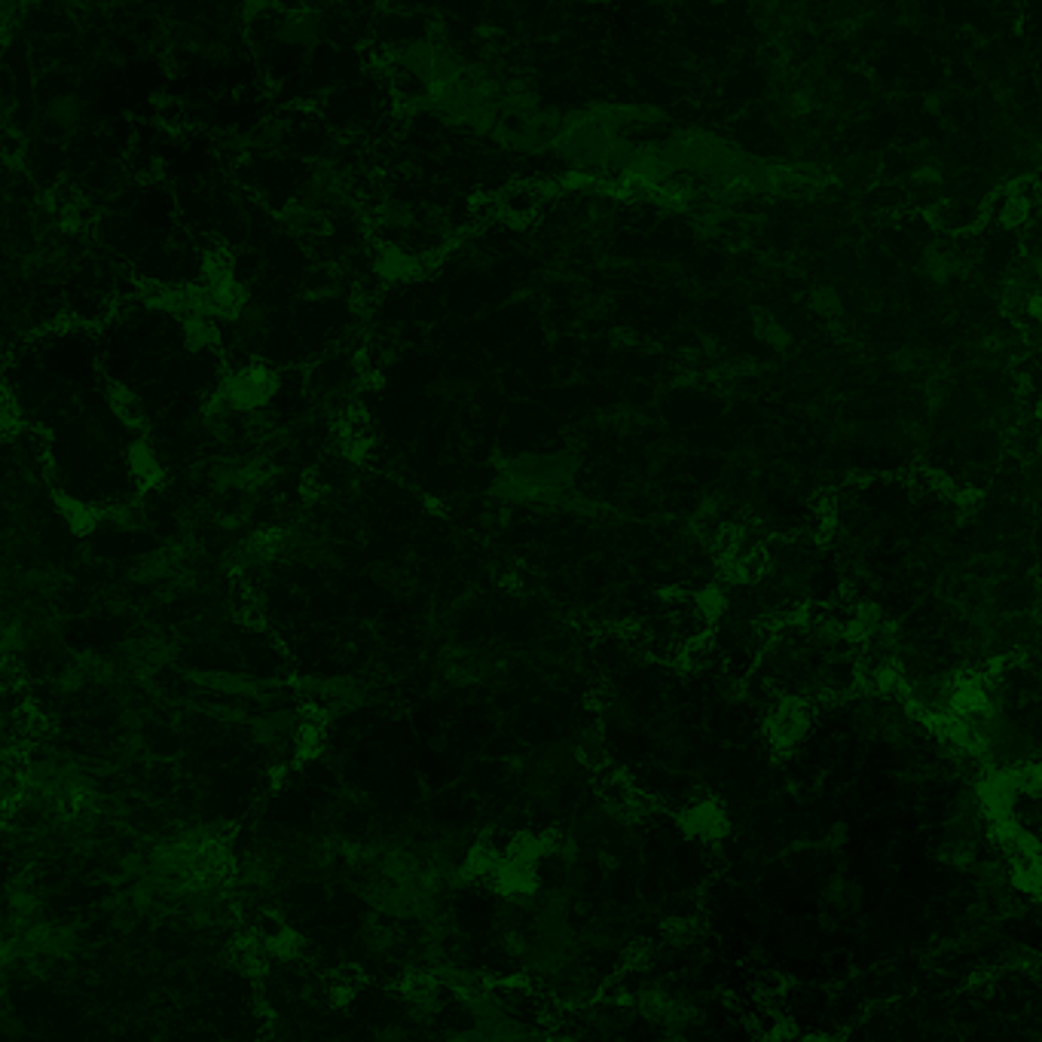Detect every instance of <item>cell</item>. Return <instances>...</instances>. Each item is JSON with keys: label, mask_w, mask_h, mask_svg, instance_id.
<instances>
[{"label": "cell", "mask_w": 1042, "mask_h": 1042, "mask_svg": "<svg viewBox=\"0 0 1042 1042\" xmlns=\"http://www.w3.org/2000/svg\"><path fill=\"white\" fill-rule=\"evenodd\" d=\"M184 343L190 352H202L205 346L217 343V331L208 315H190L184 318Z\"/></svg>", "instance_id": "obj_5"}, {"label": "cell", "mask_w": 1042, "mask_h": 1042, "mask_svg": "<svg viewBox=\"0 0 1042 1042\" xmlns=\"http://www.w3.org/2000/svg\"><path fill=\"white\" fill-rule=\"evenodd\" d=\"M86 120V104L83 98L65 92V95H56L43 111V135L46 138H65V135H74Z\"/></svg>", "instance_id": "obj_1"}, {"label": "cell", "mask_w": 1042, "mask_h": 1042, "mask_svg": "<svg viewBox=\"0 0 1042 1042\" xmlns=\"http://www.w3.org/2000/svg\"><path fill=\"white\" fill-rule=\"evenodd\" d=\"M111 407H114V413H117L120 419H126V422H132V425H138V422L144 419L141 398H138L135 392L120 389V386H114V389H111Z\"/></svg>", "instance_id": "obj_6"}, {"label": "cell", "mask_w": 1042, "mask_h": 1042, "mask_svg": "<svg viewBox=\"0 0 1042 1042\" xmlns=\"http://www.w3.org/2000/svg\"><path fill=\"white\" fill-rule=\"evenodd\" d=\"M65 520H68L71 532L89 535V532L95 529V523H98V514H92V511L83 508V505H65Z\"/></svg>", "instance_id": "obj_8"}, {"label": "cell", "mask_w": 1042, "mask_h": 1042, "mask_svg": "<svg viewBox=\"0 0 1042 1042\" xmlns=\"http://www.w3.org/2000/svg\"><path fill=\"white\" fill-rule=\"evenodd\" d=\"M285 138V123H276V120H272V123H263V129L257 132V144H263V147H276L279 141Z\"/></svg>", "instance_id": "obj_9"}, {"label": "cell", "mask_w": 1042, "mask_h": 1042, "mask_svg": "<svg viewBox=\"0 0 1042 1042\" xmlns=\"http://www.w3.org/2000/svg\"><path fill=\"white\" fill-rule=\"evenodd\" d=\"M126 456H129V471L135 474L141 486H156L162 480V465L147 441H135Z\"/></svg>", "instance_id": "obj_4"}, {"label": "cell", "mask_w": 1042, "mask_h": 1042, "mask_svg": "<svg viewBox=\"0 0 1042 1042\" xmlns=\"http://www.w3.org/2000/svg\"><path fill=\"white\" fill-rule=\"evenodd\" d=\"M181 569V554L178 551H156L147 554L144 560L135 563L132 569V581L138 584H159V581H172Z\"/></svg>", "instance_id": "obj_3"}, {"label": "cell", "mask_w": 1042, "mask_h": 1042, "mask_svg": "<svg viewBox=\"0 0 1042 1042\" xmlns=\"http://www.w3.org/2000/svg\"><path fill=\"white\" fill-rule=\"evenodd\" d=\"M276 37L288 46H315L321 37V19L309 10L285 13L276 25Z\"/></svg>", "instance_id": "obj_2"}, {"label": "cell", "mask_w": 1042, "mask_h": 1042, "mask_svg": "<svg viewBox=\"0 0 1042 1042\" xmlns=\"http://www.w3.org/2000/svg\"><path fill=\"white\" fill-rule=\"evenodd\" d=\"M107 517H111L120 529H141V526H147V514H144V508L141 505H135V502H123V505H117L114 511H107Z\"/></svg>", "instance_id": "obj_7"}]
</instances>
